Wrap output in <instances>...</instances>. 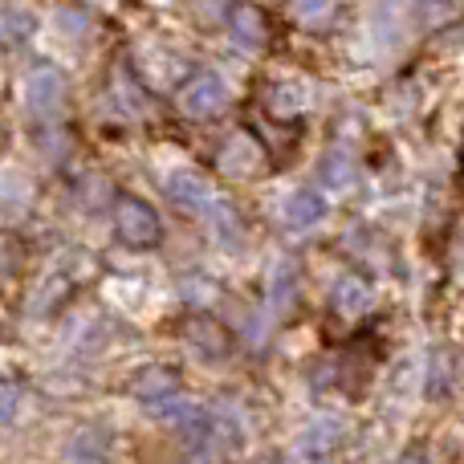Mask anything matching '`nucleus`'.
I'll list each match as a JSON object with an SVG mask.
<instances>
[{
  "label": "nucleus",
  "mask_w": 464,
  "mask_h": 464,
  "mask_svg": "<svg viewBox=\"0 0 464 464\" xmlns=\"http://www.w3.org/2000/svg\"><path fill=\"white\" fill-rule=\"evenodd\" d=\"M114 232H119V240L130 245V248H151V245H160L163 225H160V217H155V208L147 200L122 196V200L114 204Z\"/></svg>",
  "instance_id": "1"
},
{
  "label": "nucleus",
  "mask_w": 464,
  "mask_h": 464,
  "mask_svg": "<svg viewBox=\"0 0 464 464\" xmlns=\"http://www.w3.org/2000/svg\"><path fill=\"white\" fill-rule=\"evenodd\" d=\"M24 106H29L37 119L53 122L65 111V78L53 65H37V70L24 78Z\"/></svg>",
  "instance_id": "2"
},
{
  "label": "nucleus",
  "mask_w": 464,
  "mask_h": 464,
  "mask_svg": "<svg viewBox=\"0 0 464 464\" xmlns=\"http://www.w3.org/2000/svg\"><path fill=\"white\" fill-rule=\"evenodd\" d=\"M179 106H184L192 119H212V114H220L228 106V82L212 70L196 73V78L179 90Z\"/></svg>",
  "instance_id": "3"
},
{
  "label": "nucleus",
  "mask_w": 464,
  "mask_h": 464,
  "mask_svg": "<svg viewBox=\"0 0 464 464\" xmlns=\"http://www.w3.org/2000/svg\"><path fill=\"white\" fill-rule=\"evenodd\" d=\"M420 24V0H379L375 13H371V29L383 45L403 41L411 29Z\"/></svg>",
  "instance_id": "4"
},
{
  "label": "nucleus",
  "mask_w": 464,
  "mask_h": 464,
  "mask_svg": "<svg viewBox=\"0 0 464 464\" xmlns=\"http://www.w3.org/2000/svg\"><path fill=\"white\" fill-rule=\"evenodd\" d=\"M168 200L176 204V208H184V212H208L212 204V184H208V176L204 171H196V168H179V171H171L168 176Z\"/></svg>",
  "instance_id": "5"
},
{
  "label": "nucleus",
  "mask_w": 464,
  "mask_h": 464,
  "mask_svg": "<svg viewBox=\"0 0 464 464\" xmlns=\"http://www.w3.org/2000/svg\"><path fill=\"white\" fill-rule=\"evenodd\" d=\"M326 212H330L326 208V196L314 192V188H297V192L281 204V220H285V228H294V232L318 228L322 220H326Z\"/></svg>",
  "instance_id": "6"
},
{
  "label": "nucleus",
  "mask_w": 464,
  "mask_h": 464,
  "mask_svg": "<svg viewBox=\"0 0 464 464\" xmlns=\"http://www.w3.org/2000/svg\"><path fill=\"white\" fill-rule=\"evenodd\" d=\"M160 420L168 428H176L179 436H188V440H200L204 432L212 428V416L200 408V403H192V400H168V403H160Z\"/></svg>",
  "instance_id": "7"
},
{
  "label": "nucleus",
  "mask_w": 464,
  "mask_h": 464,
  "mask_svg": "<svg viewBox=\"0 0 464 464\" xmlns=\"http://www.w3.org/2000/svg\"><path fill=\"white\" fill-rule=\"evenodd\" d=\"M330 302H334V310L343 314V318H359V314H367L371 305H375V294H371V285L362 277H354V273H343V277L334 281V294H330Z\"/></svg>",
  "instance_id": "8"
},
{
  "label": "nucleus",
  "mask_w": 464,
  "mask_h": 464,
  "mask_svg": "<svg viewBox=\"0 0 464 464\" xmlns=\"http://www.w3.org/2000/svg\"><path fill=\"white\" fill-rule=\"evenodd\" d=\"M184 338L204 354V359H225L228 346H232L228 330L220 326V322H212V318H192L184 326Z\"/></svg>",
  "instance_id": "9"
},
{
  "label": "nucleus",
  "mask_w": 464,
  "mask_h": 464,
  "mask_svg": "<svg viewBox=\"0 0 464 464\" xmlns=\"http://www.w3.org/2000/svg\"><path fill=\"white\" fill-rule=\"evenodd\" d=\"M176 392H179V375L171 367H147L143 375L135 379V400L151 403V408L176 400Z\"/></svg>",
  "instance_id": "10"
},
{
  "label": "nucleus",
  "mask_w": 464,
  "mask_h": 464,
  "mask_svg": "<svg viewBox=\"0 0 464 464\" xmlns=\"http://www.w3.org/2000/svg\"><path fill=\"white\" fill-rule=\"evenodd\" d=\"M65 457L73 464H106V457H111V432H102V428H82V432L70 436Z\"/></svg>",
  "instance_id": "11"
},
{
  "label": "nucleus",
  "mask_w": 464,
  "mask_h": 464,
  "mask_svg": "<svg viewBox=\"0 0 464 464\" xmlns=\"http://www.w3.org/2000/svg\"><path fill=\"white\" fill-rule=\"evenodd\" d=\"M256 163H261V147L248 135H232L225 143V151H220V168L228 176H248V171H256Z\"/></svg>",
  "instance_id": "12"
},
{
  "label": "nucleus",
  "mask_w": 464,
  "mask_h": 464,
  "mask_svg": "<svg viewBox=\"0 0 464 464\" xmlns=\"http://www.w3.org/2000/svg\"><path fill=\"white\" fill-rule=\"evenodd\" d=\"M297 265L294 261H281L277 269H273V281H269V310L273 314H285L289 305H294L297 297Z\"/></svg>",
  "instance_id": "13"
},
{
  "label": "nucleus",
  "mask_w": 464,
  "mask_h": 464,
  "mask_svg": "<svg viewBox=\"0 0 464 464\" xmlns=\"http://www.w3.org/2000/svg\"><path fill=\"white\" fill-rule=\"evenodd\" d=\"M338 436H343V432H338L334 420H318V424H310L302 436H297V452H302V457H310V460H318V457H326V452L334 449Z\"/></svg>",
  "instance_id": "14"
},
{
  "label": "nucleus",
  "mask_w": 464,
  "mask_h": 464,
  "mask_svg": "<svg viewBox=\"0 0 464 464\" xmlns=\"http://www.w3.org/2000/svg\"><path fill=\"white\" fill-rule=\"evenodd\" d=\"M208 225H212V237L220 240L225 248H240V240H245V225H240L237 208L232 204H212L208 208Z\"/></svg>",
  "instance_id": "15"
},
{
  "label": "nucleus",
  "mask_w": 464,
  "mask_h": 464,
  "mask_svg": "<svg viewBox=\"0 0 464 464\" xmlns=\"http://www.w3.org/2000/svg\"><path fill=\"white\" fill-rule=\"evenodd\" d=\"M228 21H232V41H237V45H245V49L265 45V21L256 8H237Z\"/></svg>",
  "instance_id": "16"
},
{
  "label": "nucleus",
  "mask_w": 464,
  "mask_h": 464,
  "mask_svg": "<svg viewBox=\"0 0 464 464\" xmlns=\"http://www.w3.org/2000/svg\"><path fill=\"white\" fill-rule=\"evenodd\" d=\"M322 184L330 188H351L354 184V163L346 151H330L326 160H322Z\"/></svg>",
  "instance_id": "17"
},
{
  "label": "nucleus",
  "mask_w": 464,
  "mask_h": 464,
  "mask_svg": "<svg viewBox=\"0 0 464 464\" xmlns=\"http://www.w3.org/2000/svg\"><path fill=\"white\" fill-rule=\"evenodd\" d=\"M0 204H5L8 212L29 204V179H24L21 171H0Z\"/></svg>",
  "instance_id": "18"
},
{
  "label": "nucleus",
  "mask_w": 464,
  "mask_h": 464,
  "mask_svg": "<svg viewBox=\"0 0 464 464\" xmlns=\"http://www.w3.org/2000/svg\"><path fill=\"white\" fill-rule=\"evenodd\" d=\"M24 403V392L16 383H8V379H0V424H8V420H16V411H21Z\"/></svg>",
  "instance_id": "19"
},
{
  "label": "nucleus",
  "mask_w": 464,
  "mask_h": 464,
  "mask_svg": "<svg viewBox=\"0 0 464 464\" xmlns=\"http://www.w3.org/2000/svg\"><path fill=\"white\" fill-rule=\"evenodd\" d=\"M297 86H281V90H273V106L277 111H297V106L305 102V94H294Z\"/></svg>",
  "instance_id": "20"
},
{
  "label": "nucleus",
  "mask_w": 464,
  "mask_h": 464,
  "mask_svg": "<svg viewBox=\"0 0 464 464\" xmlns=\"http://www.w3.org/2000/svg\"><path fill=\"white\" fill-rule=\"evenodd\" d=\"M57 24H62V33H70V37H82V33H86V16L70 13V8H62V13H57Z\"/></svg>",
  "instance_id": "21"
},
{
  "label": "nucleus",
  "mask_w": 464,
  "mask_h": 464,
  "mask_svg": "<svg viewBox=\"0 0 464 464\" xmlns=\"http://www.w3.org/2000/svg\"><path fill=\"white\" fill-rule=\"evenodd\" d=\"M330 8V0H294V13L297 16H322Z\"/></svg>",
  "instance_id": "22"
},
{
  "label": "nucleus",
  "mask_w": 464,
  "mask_h": 464,
  "mask_svg": "<svg viewBox=\"0 0 464 464\" xmlns=\"http://www.w3.org/2000/svg\"><path fill=\"white\" fill-rule=\"evenodd\" d=\"M395 464H428V460H424V457H416V452H411V460L403 457V460H395Z\"/></svg>",
  "instance_id": "23"
},
{
  "label": "nucleus",
  "mask_w": 464,
  "mask_h": 464,
  "mask_svg": "<svg viewBox=\"0 0 464 464\" xmlns=\"http://www.w3.org/2000/svg\"><path fill=\"white\" fill-rule=\"evenodd\" d=\"M256 464H277V460H256Z\"/></svg>",
  "instance_id": "24"
}]
</instances>
